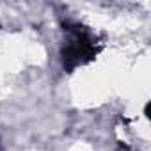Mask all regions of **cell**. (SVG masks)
<instances>
[{"label":"cell","mask_w":151,"mask_h":151,"mask_svg":"<svg viewBox=\"0 0 151 151\" xmlns=\"http://www.w3.org/2000/svg\"><path fill=\"white\" fill-rule=\"evenodd\" d=\"M64 39L60 46L62 68L68 73L91 64L100 53L98 37L78 22H64Z\"/></svg>","instance_id":"cell-1"}]
</instances>
